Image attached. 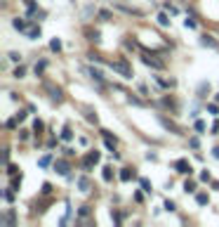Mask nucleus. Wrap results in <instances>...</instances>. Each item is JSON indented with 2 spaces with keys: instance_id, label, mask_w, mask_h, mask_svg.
I'll use <instances>...</instances> for the list:
<instances>
[{
  "instance_id": "nucleus-1",
  "label": "nucleus",
  "mask_w": 219,
  "mask_h": 227,
  "mask_svg": "<svg viewBox=\"0 0 219 227\" xmlns=\"http://www.w3.org/2000/svg\"><path fill=\"white\" fill-rule=\"evenodd\" d=\"M106 64H108V66H111L115 73H120L123 78H132V69H130L125 62H106Z\"/></svg>"
},
{
  "instance_id": "nucleus-2",
  "label": "nucleus",
  "mask_w": 219,
  "mask_h": 227,
  "mask_svg": "<svg viewBox=\"0 0 219 227\" xmlns=\"http://www.w3.org/2000/svg\"><path fill=\"white\" fill-rule=\"evenodd\" d=\"M141 55H144V57H141V59H144V64H149V66H153V69H163V66H165L160 59H156L153 55H149L146 50H141Z\"/></svg>"
},
{
  "instance_id": "nucleus-3",
  "label": "nucleus",
  "mask_w": 219,
  "mask_h": 227,
  "mask_svg": "<svg viewBox=\"0 0 219 227\" xmlns=\"http://www.w3.org/2000/svg\"><path fill=\"white\" fill-rule=\"evenodd\" d=\"M99 159H101V156H99V152H90V154L83 159V168H85V170H90L94 163H99Z\"/></svg>"
},
{
  "instance_id": "nucleus-4",
  "label": "nucleus",
  "mask_w": 219,
  "mask_h": 227,
  "mask_svg": "<svg viewBox=\"0 0 219 227\" xmlns=\"http://www.w3.org/2000/svg\"><path fill=\"white\" fill-rule=\"evenodd\" d=\"M175 170L177 173H184V175H191V163L186 161V159H179V161H175Z\"/></svg>"
},
{
  "instance_id": "nucleus-5",
  "label": "nucleus",
  "mask_w": 219,
  "mask_h": 227,
  "mask_svg": "<svg viewBox=\"0 0 219 227\" xmlns=\"http://www.w3.org/2000/svg\"><path fill=\"white\" fill-rule=\"evenodd\" d=\"M54 170L59 173V175H69V163L59 159V161H54Z\"/></svg>"
},
{
  "instance_id": "nucleus-6",
  "label": "nucleus",
  "mask_w": 219,
  "mask_h": 227,
  "mask_svg": "<svg viewBox=\"0 0 219 227\" xmlns=\"http://www.w3.org/2000/svg\"><path fill=\"white\" fill-rule=\"evenodd\" d=\"M160 123L167 128V130H172V133H177V135H182V128L177 126V123H172V121H167V118H160Z\"/></svg>"
},
{
  "instance_id": "nucleus-7",
  "label": "nucleus",
  "mask_w": 219,
  "mask_h": 227,
  "mask_svg": "<svg viewBox=\"0 0 219 227\" xmlns=\"http://www.w3.org/2000/svg\"><path fill=\"white\" fill-rule=\"evenodd\" d=\"M132 178H134V170H132V168H123V173H120V180H123V182H130Z\"/></svg>"
},
{
  "instance_id": "nucleus-8",
  "label": "nucleus",
  "mask_w": 219,
  "mask_h": 227,
  "mask_svg": "<svg viewBox=\"0 0 219 227\" xmlns=\"http://www.w3.org/2000/svg\"><path fill=\"white\" fill-rule=\"evenodd\" d=\"M90 76H92L97 83H104V73L99 71V69H90Z\"/></svg>"
},
{
  "instance_id": "nucleus-9",
  "label": "nucleus",
  "mask_w": 219,
  "mask_h": 227,
  "mask_svg": "<svg viewBox=\"0 0 219 227\" xmlns=\"http://www.w3.org/2000/svg\"><path fill=\"white\" fill-rule=\"evenodd\" d=\"M47 90L52 92V95H50V97H52V100H57V102H62V90H59V88H50V85H47Z\"/></svg>"
},
{
  "instance_id": "nucleus-10",
  "label": "nucleus",
  "mask_w": 219,
  "mask_h": 227,
  "mask_svg": "<svg viewBox=\"0 0 219 227\" xmlns=\"http://www.w3.org/2000/svg\"><path fill=\"white\" fill-rule=\"evenodd\" d=\"M26 33H28V38H40V28L31 26V28H26Z\"/></svg>"
},
{
  "instance_id": "nucleus-11",
  "label": "nucleus",
  "mask_w": 219,
  "mask_h": 227,
  "mask_svg": "<svg viewBox=\"0 0 219 227\" xmlns=\"http://www.w3.org/2000/svg\"><path fill=\"white\" fill-rule=\"evenodd\" d=\"M158 24H160V26H167V24H170V17H167L165 12H160V14H158Z\"/></svg>"
},
{
  "instance_id": "nucleus-12",
  "label": "nucleus",
  "mask_w": 219,
  "mask_h": 227,
  "mask_svg": "<svg viewBox=\"0 0 219 227\" xmlns=\"http://www.w3.org/2000/svg\"><path fill=\"white\" fill-rule=\"evenodd\" d=\"M50 163H52V156H50V154H47V156H43V159L38 161V166H40V168H47Z\"/></svg>"
},
{
  "instance_id": "nucleus-13",
  "label": "nucleus",
  "mask_w": 219,
  "mask_h": 227,
  "mask_svg": "<svg viewBox=\"0 0 219 227\" xmlns=\"http://www.w3.org/2000/svg\"><path fill=\"white\" fill-rule=\"evenodd\" d=\"M104 180L106 182L113 180V168H111V166H106V168H104Z\"/></svg>"
},
{
  "instance_id": "nucleus-14",
  "label": "nucleus",
  "mask_w": 219,
  "mask_h": 227,
  "mask_svg": "<svg viewBox=\"0 0 219 227\" xmlns=\"http://www.w3.org/2000/svg\"><path fill=\"white\" fill-rule=\"evenodd\" d=\"M158 83H160L163 88H175V85H177V83L172 81V78H170V81H167V78H158Z\"/></svg>"
},
{
  "instance_id": "nucleus-15",
  "label": "nucleus",
  "mask_w": 219,
  "mask_h": 227,
  "mask_svg": "<svg viewBox=\"0 0 219 227\" xmlns=\"http://www.w3.org/2000/svg\"><path fill=\"white\" fill-rule=\"evenodd\" d=\"M78 187H80V192H87L90 180H87V178H80V180H78Z\"/></svg>"
},
{
  "instance_id": "nucleus-16",
  "label": "nucleus",
  "mask_w": 219,
  "mask_h": 227,
  "mask_svg": "<svg viewBox=\"0 0 219 227\" xmlns=\"http://www.w3.org/2000/svg\"><path fill=\"white\" fill-rule=\"evenodd\" d=\"M12 26L19 28V31H26V21H21V19H14V21H12Z\"/></svg>"
},
{
  "instance_id": "nucleus-17",
  "label": "nucleus",
  "mask_w": 219,
  "mask_h": 227,
  "mask_svg": "<svg viewBox=\"0 0 219 227\" xmlns=\"http://www.w3.org/2000/svg\"><path fill=\"white\" fill-rule=\"evenodd\" d=\"M203 43H205V45H210V47H217V40H214L212 36H203Z\"/></svg>"
},
{
  "instance_id": "nucleus-18",
  "label": "nucleus",
  "mask_w": 219,
  "mask_h": 227,
  "mask_svg": "<svg viewBox=\"0 0 219 227\" xmlns=\"http://www.w3.org/2000/svg\"><path fill=\"white\" fill-rule=\"evenodd\" d=\"M62 140H64V142H69V140H73V133H71L69 128H64V133H62Z\"/></svg>"
},
{
  "instance_id": "nucleus-19",
  "label": "nucleus",
  "mask_w": 219,
  "mask_h": 227,
  "mask_svg": "<svg viewBox=\"0 0 219 227\" xmlns=\"http://www.w3.org/2000/svg\"><path fill=\"white\" fill-rule=\"evenodd\" d=\"M85 33H87V36H90V40H94V43H97V40H99V31H92V28H87Z\"/></svg>"
},
{
  "instance_id": "nucleus-20",
  "label": "nucleus",
  "mask_w": 219,
  "mask_h": 227,
  "mask_svg": "<svg viewBox=\"0 0 219 227\" xmlns=\"http://www.w3.org/2000/svg\"><path fill=\"white\" fill-rule=\"evenodd\" d=\"M24 73H26V69H24V66H17V69H14V78H24Z\"/></svg>"
},
{
  "instance_id": "nucleus-21",
  "label": "nucleus",
  "mask_w": 219,
  "mask_h": 227,
  "mask_svg": "<svg viewBox=\"0 0 219 227\" xmlns=\"http://www.w3.org/2000/svg\"><path fill=\"white\" fill-rule=\"evenodd\" d=\"M196 201H198V203H200V206H205V203H207V194H198V196H196Z\"/></svg>"
},
{
  "instance_id": "nucleus-22",
  "label": "nucleus",
  "mask_w": 219,
  "mask_h": 227,
  "mask_svg": "<svg viewBox=\"0 0 219 227\" xmlns=\"http://www.w3.org/2000/svg\"><path fill=\"white\" fill-rule=\"evenodd\" d=\"M141 189H144V192H151V182L144 180V178H141Z\"/></svg>"
},
{
  "instance_id": "nucleus-23",
  "label": "nucleus",
  "mask_w": 219,
  "mask_h": 227,
  "mask_svg": "<svg viewBox=\"0 0 219 227\" xmlns=\"http://www.w3.org/2000/svg\"><path fill=\"white\" fill-rule=\"evenodd\" d=\"M43 121H35V123H33V130H35V133H40V130H43Z\"/></svg>"
},
{
  "instance_id": "nucleus-24",
  "label": "nucleus",
  "mask_w": 219,
  "mask_h": 227,
  "mask_svg": "<svg viewBox=\"0 0 219 227\" xmlns=\"http://www.w3.org/2000/svg\"><path fill=\"white\" fill-rule=\"evenodd\" d=\"M50 47H52V50H57V52H59V50H62V43H59V40H52V43H50Z\"/></svg>"
},
{
  "instance_id": "nucleus-25",
  "label": "nucleus",
  "mask_w": 219,
  "mask_h": 227,
  "mask_svg": "<svg viewBox=\"0 0 219 227\" xmlns=\"http://www.w3.org/2000/svg\"><path fill=\"white\" fill-rule=\"evenodd\" d=\"M45 71V62H40V64H35V73H38V76H40V73Z\"/></svg>"
},
{
  "instance_id": "nucleus-26",
  "label": "nucleus",
  "mask_w": 219,
  "mask_h": 227,
  "mask_svg": "<svg viewBox=\"0 0 219 227\" xmlns=\"http://www.w3.org/2000/svg\"><path fill=\"white\" fill-rule=\"evenodd\" d=\"M17 170H19L17 166H7V173H9V175H12V178H14V175H17Z\"/></svg>"
},
{
  "instance_id": "nucleus-27",
  "label": "nucleus",
  "mask_w": 219,
  "mask_h": 227,
  "mask_svg": "<svg viewBox=\"0 0 219 227\" xmlns=\"http://www.w3.org/2000/svg\"><path fill=\"white\" fill-rule=\"evenodd\" d=\"M5 199H7V201H12V199H14V192H12V187H9V189L5 192Z\"/></svg>"
},
{
  "instance_id": "nucleus-28",
  "label": "nucleus",
  "mask_w": 219,
  "mask_h": 227,
  "mask_svg": "<svg viewBox=\"0 0 219 227\" xmlns=\"http://www.w3.org/2000/svg\"><path fill=\"white\" fill-rule=\"evenodd\" d=\"M196 130H198V133H203V130H205V123H203V121H196Z\"/></svg>"
},
{
  "instance_id": "nucleus-29",
  "label": "nucleus",
  "mask_w": 219,
  "mask_h": 227,
  "mask_svg": "<svg viewBox=\"0 0 219 227\" xmlns=\"http://www.w3.org/2000/svg\"><path fill=\"white\" fill-rule=\"evenodd\" d=\"M200 180H203V182H210V173H207V170L200 173Z\"/></svg>"
},
{
  "instance_id": "nucleus-30",
  "label": "nucleus",
  "mask_w": 219,
  "mask_h": 227,
  "mask_svg": "<svg viewBox=\"0 0 219 227\" xmlns=\"http://www.w3.org/2000/svg\"><path fill=\"white\" fill-rule=\"evenodd\" d=\"M99 17H101V19H111V12H106V9H101V12H99Z\"/></svg>"
},
{
  "instance_id": "nucleus-31",
  "label": "nucleus",
  "mask_w": 219,
  "mask_h": 227,
  "mask_svg": "<svg viewBox=\"0 0 219 227\" xmlns=\"http://www.w3.org/2000/svg\"><path fill=\"white\" fill-rule=\"evenodd\" d=\"M50 192H52V187H50V182H45V185H43V194H50Z\"/></svg>"
},
{
  "instance_id": "nucleus-32",
  "label": "nucleus",
  "mask_w": 219,
  "mask_h": 227,
  "mask_svg": "<svg viewBox=\"0 0 219 227\" xmlns=\"http://www.w3.org/2000/svg\"><path fill=\"white\" fill-rule=\"evenodd\" d=\"M184 24H186V28H196V21H193V19H186Z\"/></svg>"
},
{
  "instance_id": "nucleus-33",
  "label": "nucleus",
  "mask_w": 219,
  "mask_h": 227,
  "mask_svg": "<svg viewBox=\"0 0 219 227\" xmlns=\"http://www.w3.org/2000/svg\"><path fill=\"white\" fill-rule=\"evenodd\" d=\"M19 57H21L19 52H9V59H12V62H19Z\"/></svg>"
},
{
  "instance_id": "nucleus-34",
  "label": "nucleus",
  "mask_w": 219,
  "mask_h": 227,
  "mask_svg": "<svg viewBox=\"0 0 219 227\" xmlns=\"http://www.w3.org/2000/svg\"><path fill=\"white\" fill-rule=\"evenodd\" d=\"M184 189H186V192H193V189H196V185H193V182H186Z\"/></svg>"
},
{
  "instance_id": "nucleus-35",
  "label": "nucleus",
  "mask_w": 219,
  "mask_h": 227,
  "mask_svg": "<svg viewBox=\"0 0 219 227\" xmlns=\"http://www.w3.org/2000/svg\"><path fill=\"white\" fill-rule=\"evenodd\" d=\"M207 111H210V114H217L219 109H217V104H207Z\"/></svg>"
},
{
  "instance_id": "nucleus-36",
  "label": "nucleus",
  "mask_w": 219,
  "mask_h": 227,
  "mask_svg": "<svg viewBox=\"0 0 219 227\" xmlns=\"http://www.w3.org/2000/svg\"><path fill=\"white\" fill-rule=\"evenodd\" d=\"M28 137V130H19V140H26Z\"/></svg>"
},
{
  "instance_id": "nucleus-37",
  "label": "nucleus",
  "mask_w": 219,
  "mask_h": 227,
  "mask_svg": "<svg viewBox=\"0 0 219 227\" xmlns=\"http://www.w3.org/2000/svg\"><path fill=\"white\" fill-rule=\"evenodd\" d=\"M212 154H214V156L219 159V147H214V149H212Z\"/></svg>"
},
{
  "instance_id": "nucleus-38",
  "label": "nucleus",
  "mask_w": 219,
  "mask_h": 227,
  "mask_svg": "<svg viewBox=\"0 0 219 227\" xmlns=\"http://www.w3.org/2000/svg\"><path fill=\"white\" fill-rule=\"evenodd\" d=\"M217 102H219V92H217Z\"/></svg>"
}]
</instances>
